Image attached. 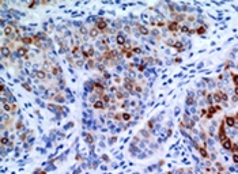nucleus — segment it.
Wrapping results in <instances>:
<instances>
[{
	"label": "nucleus",
	"instance_id": "f257e3e1",
	"mask_svg": "<svg viewBox=\"0 0 238 174\" xmlns=\"http://www.w3.org/2000/svg\"><path fill=\"white\" fill-rule=\"evenodd\" d=\"M229 136H227V132H226V124L225 121H222L219 125V129H218V139H219V143H222L223 140H226Z\"/></svg>",
	"mask_w": 238,
	"mask_h": 174
},
{
	"label": "nucleus",
	"instance_id": "f03ea898",
	"mask_svg": "<svg viewBox=\"0 0 238 174\" xmlns=\"http://www.w3.org/2000/svg\"><path fill=\"white\" fill-rule=\"evenodd\" d=\"M220 110H222V106L220 105H211V106H208V109H207V116H205V118H212V116L215 114V113H219Z\"/></svg>",
	"mask_w": 238,
	"mask_h": 174
},
{
	"label": "nucleus",
	"instance_id": "7ed1b4c3",
	"mask_svg": "<svg viewBox=\"0 0 238 174\" xmlns=\"http://www.w3.org/2000/svg\"><path fill=\"white\" fill-rule=\"evenodd\" d=\"M3 109H4L7 113H12V114L18 110V108H16V105L14 102H11V103L10 102H3Z\"/></svg>",
	"mask_w": 238,
	"mask_h": 174
},
{
	"label": "nucleus",
	"instance_id": "20e7f679",
	"mask_svg": "<svg viewBox=\"0 0 238 174\" xmlns=\"http://www.w3.org/2000/svg\"><path fill=\"white\" fill-rule=\"evenodd\" d=\"M166 26H167V30L169 31H172V33H177V31L180 30V23H177V22H174V21H170V22H167L166 23Z\"/></svg>",
	"mask_w": 238,
	"mask_h": 174
},
{
	"label": "nucleus",
	"instance_id": "39448f33",
	"mask_svg": "<svg viewBox=\"0 0 238 174\" xmlns=\"http://www.w3.org/2000/svg\"><path fill=\"white\" fill-rule=\"evenodd\" d=\"M95 27L98 29V30L101 31V33H102V31H105L106 29H108V23H106V21L105 19H102V18H99L97 21V25H95Z\"/></svg>",
	"mask_w": 238,
	"mask_h": 174
},
{
	"label": "nucleus",
	"instance_id": "423d86ee",
	"mask_svg": "<svg viewBox=\"0 0 238 174\" xmlns=\"http://www.w3.org/2000/svg\"><path fill=\"white\" fill-rule=\"evenodd\" d=\"M21 42L23 45H34V36H25L22 37Z\"/></svg>",
	"mask_w": 238,
	"mask_h": 174
},
{
	"label": "nucleus",
	"instance_id": "0eeeda50",
	"mask_svg": "<svg viewBox=\"0 0 238 174\" xmlns=\"http://www.w3.org/2000/svg\"><path fill=\"white\" fill-rule=\"evenodd\" d=\"M223 121H225L226 125H227V127H231V128L236 125V117H234V116H226Z\"/></svg>",
	"mask_w": 238,
	"mask_h": 174
},
{
	"label": "nucleus",
	"instance_id": "6e6552de",
	"mask_svg": "<svg viewBox=\"0 0 238 174\" xmlns=\"http://www.w3.org/2000/svg\"><path fill=\"white\" fill-rule=\"evenodd\" d=\"M105 106H106V103L103 102L102 99H97L94 103H93V108L97 109V110H105Z\"/></svg>",
	"mask_w": 238,
	"mask_h": 174
},
{
	"label": "nucleus",
	"instance_id": "1a4fd4ad",
	"mask_svg": "<svg viewBox=\"0 0 238 174\" xmlns=\"http://www.w3.org/2000/svg\"><path fill=\"white\" fill-rule=\"evenodd\" d=\"M172 18H173V21H174V22L180 23V22L185 21L187 15H185V14H181V12H176V15H172Z\"/></svg>",
	"mask_w": 238,
	"mask_h": 174
},
{
	"label": "nucleus",
	"instance_id": "9d476101",
	"mask_svg": "<svg viewBox=\"0 0 238 174\" xmlns=\"http://www.w3.org/2000/svg\"><path fill=\"white\" fill-rule=\"evenodd\" d=\"M196 150L199 151V154L203 156V158H205V159H210V158H211L210 154H208V151L204 148V147H199V146H196Z\"/></svg>",
	"mask_w": 238,
	"mask_h": 174
},
{
	"label": "nucleus",
	"instance_id": "9b49d317",
	"mask_svg": "<svg viewBox=\"0 0 238 174\" xmlns=\"http://www.w3.org/2000/svg\"><path fill=\"white\" fill-rule=\"evenodd\" d=\"M220 144H222V147H223L225 150L230 151V150H231V146H233V141H231V139H230V137H227L226 140H223Z\"/></svg>",
	"mask_w": 238,
	"mask_h": 174
},
{
	"label": "nucleus",
	"instance_id": "f8f14e48",
	"mask_svg": "<svg viewBox=\"0 0 238 174\" xmlns=\"http://www.w3.org/2000/svg\"><path fill=\"white\" fill-rule=\"evenodd\" d=\"M116 41H117V44L123 48V46L127 44V37L124 36V34H118V36L116 37Z\"/></svg>",
	"mask_w": 238,
	"mask_h": 174
},
{
	"label": "nucleus",
	"instance_id": "ddd939ff",
	"mask_svg": "<svg viewBox=\"0 0 238 174\" xmlns=\"http://www.w3.org/2000/svg\"><path fill=\"white\" fill-rule=\"evenodd\" d=\"M182 124H184V127H187V128H189V129H192L193 128V121L190 120V118H188L187 116H184V118H182Z\"/></svg>",
	"mask_w": 238,
	"mask_h": 174
},
{
	"label": "nucleus",
	"instance_id": "4468645a",
	"mask_svg": "<svg viewBox=\"0 0 238 174\" xmlns=\"http://www.w3.org/2000/svg\"><path fill=\"white\" fill-rule=\"evenodd\" d=\"M116 98H117V99H125V98H127V92L124 91L123 88L116 90Z\"/></svg>",
	"mask_w": 238,
	"mask_h": 174
},
{
	"label": "nucleus",
	"instance_id": "2eb2a0df",
	"mask_svg": "<svg viewBox=\"0 0 238 174\" xmlns=\"http://www.w3.org/2000/svg\"><path fill=\"white\" fill-rule=\"evenodd\" d=\"M1 56L3 57H10L11 56V49L8 48L7 45H3L1 46Z\"/></svg>",
	"mask_w": 238,
	"mask_h": 174
},
{
	"label": "nucleus",
	"instance_id": "dca6fc26",
	"mask_svg": "<svg viewBox=\"0 0 238 174\" xmlns=\"http://www.w3.org/2000/svg\"><path fill=\"white\" fill-rule=\"evenodd\" d=\"M212 99H214V102H215L216 105H219V103L222 102V95H220V90L212 94Z\"/></svg>",
	"mask_w": 238,
	"mask_h": 174
},
{
	"label": "nucleus",
	"instance_id": "f3484780",
	"mask_svg": "<svg viewBox=\"0 0 238 174\" xmlns=\"http://www.w3.org/2000/svg\"><path fill=\"white\" fill-rule=\"evenodd\" d=\"M99 34H101V31L98 30V29L95 27V26H94L93 29H90V31H89V36L91 37V38H97V37L99 36Z\"/></svg>",
	"mask_w": 238,
	"mask_h": 174
},
{
	"label": "nucleus",
	"instance_id": "a211bd4d",
	"mask_svg": "<svg viewBox=\"0 0 238 174\" xmlns=\"http://www.w3.org/2000/svg\"><path fill=\"white\" fill-rule=\"evenodd\" d=\"M138 30H139V33H140L142 36H148L150 34V30L143 25H138Z\"/></svg>",
	"mask_w": 238,
	"mask_h": 174
},
{
	"label": "nucleus",
	"instance_id": "6ab92c4d",
	"mask_svg": "<svg viewBox=\"0 0 238 174\" xmlns=\"http://www.w3.org/2000/svg\"><path fill=\"white\" fill-rule=\"evenodd\" d=\"M16 52H18V54H19V56H22V57H25V56H27V54H29V50H27L26 46H21V48H18V49H16Z\"/></svg>",
	"mask_w": 238,
	"mask_h": 174
},
{
	"label": "nucleus",
	"instance_id": "aec40b11",
	"mask_svg": "<svg viewBox=\"0 0 238 174\" xmlns=\"http://www.w3.org/2000/svg\"><path fill=\"white\" fill-rule=\"evenodd\" d=\"M95 65H97V61H95V59H89V60H86V67H87L89 69L94 68Z\"/></svg>",
	"mask_w": 238,
	"mask_h": 174
},
{
	"label": "nucleus",
	"instance_id": "412c9836",
	"mask_svg": "<svg viewBox=\"0 0 238 174\" xmlns=\"http://www.w3.org/2000/svg\"><path fill=\"white\" fill-rule=\"evenodd\" d=\"M173 48L176 49L177 52H184V45H182L181 41H176V42H174V46H173Z\"/></svg>",
	"mask_w": 238,
	"mask_h": 174
},
{
	"label": "nucleus",
	"instance_id": "4be33fe9",
	"mask_svg": "<svg viewBox=\"0 0 238 174\" xmlns=\"http://www.w3.org/2000/svg\"><path fill=\"white\" fill-rule=\"evenodd\" d=\"M52 74L53 75H60L61 74V68L59 65H52Z\"/></svg>",
	"mask_w": 238,
	"mask_h": 174
},
{
	"label": "nucleus",
	"instance_id": "5701e85b",
	"mask_svg": "<svg viewBox=\"0 0 238 174\" xmlns=\"http://www.w3.org/2000/svg\"><path fill=\"white\" fill-rule=\"evenodd\" d=\"M36 76L38 78V79H46V72L45 71H37L36 72Z\"/></svg>",
	"mask_w": 238,
	"mask_h": 174
},
{
	"label": "nucleus",
	"instance_id": "b1692460",
	"mask_svg": "<svg viewBox=\"0 0 238 174\" xmlns=\"http://www.w3.org/2000/svg\"><path fill=\"white\" fill-rule=\"evenodd\" d=\"M231 78H233V83L236 85V87H238V74L231 72Z\"/></svg>",
	"mask_w": 238,
	"mask_h": 174
},
{
	"label": "nucleus",
	"instance_id": "393cba45",
	"mask_svg": "<svg viewBox=\"0 0 238 174\" xmlns=\"http://www.w3.org/2000/svg\"><path fill=\"white\" fill-rule=\"evenodd\" d=\"M205 31H207V29H205V26H201V27H199L196 30V34H199V36H201V34H204Z\"/></svg>",
	"mask_w": 238,
	"mask_h": 174
},
{
	"label": "nucleus",
	"instance_id": "a878e982",
	"mask_svg": "<svg viewBox=\"0 0 238 174\" xmlns=\"http://www.w3.org/2000/svg\"><path fill=\"white\" fill-rule=\"evenodd\" d=\"M180 31H181V33H185V34H189L190 29H188L187 26H180Z\"/></svg>",
	"mask_w": 238,
	"mask_h": 174
},
{
	"label": "nucleus",
	"instance_id": "bb28decb",
	"mask_svg": "<svg viewBox=\"0 0 238 174\" xmlns=\"http://www.w3.org/2000/svg\"><path fill=\"white\" fill-rule=\"evenodd\" d=\"M233 154H238V143H233V146H231V150H230Z\"/></svg>",
	"mask_w": 238,
	"mask_h": 174
},
{
	"label": "nucleus",
	"instance_id": "cd10ccee",
	"mask_svg": "<svg viewBox=\"0 0 238 174\" xmlns=\"http://www.w3.org/2000/svg\"><path fill=\"white\" fill-rule=\"evenodd\" d=\"M101 99H102L105 103H108V105L110 103V97H109V95H106V94H103L102 97H101Z\"/></svg>",
	"mask_w": 238,
	"mask_h": 174
},
{
	"label": "nucleus",
	"instance_id": "c85d7f7f",
	"mask_svg": "<svg viewBox=\"0 0 238 174\" xmlns=\"http://www.w3.org/2000/svg\"><path fill=\"white\" fill-rule=\"evenodd\" d=\"M123 120L124 121H129L131 120V114H129V113H127V112L123 113Z\"/></svg>",
	"mask_w": 238,
	"mask_h": 174
},
{
	"label": "nucleus",
	"instance_id": "c756f323",
	"mask_svg": "<svg viewBox=\"0 0 238 174\" xmlns=\"http://www.w3.org/2000/svg\"><path fill=\"white\" fill-rule=\"evenodd\" d=\"M220 95H222V101H225V102H227V101H229V95L226 94L225 91H220Z\"/></svg>",
	"mask_w": 238,
	"mask_h": 174
},
{
	"label": "nucleus",
	"instance_id": "7c9ffc66",
	"mask_svg": "<svg viewBox=\"0 0 238 174\" xmlns=\"http://www.w3.org/2000/svg\"><path fill=\"white\" fill-rule=\"evenodd\" d=\"M85 137L87 139V141H89L90 144H93V143H94V140H93V136L90 135V133H86V135H85Z\"/></svg>",
	"mask_w": 238,
	"mask_h": 174
},
{
	"label": "nucleus",
	"instance_id": "2f4dec72",
	"mask_svg": "<svg viewBox=\"0 0 238 174\" xmlns=\"http://www.w3.org/2000/svg\"><path fill=\"white\" fill-rule=\"evenodd\" d=\"M144 69H146V64H144V63H143V64H139L138 65V71H144Z\"/></svg>",
	"mask_w": 238,
	"mask_h": 174
},
{
	"label": "nucleus",
	"instance_id": "473e14b6",
	"mask_svg": "<svg viewBox=\"0 0 238 174\" xmlns=\"http://www.w3.org/2000/svg\"><path fill=\"white\" fill-rule=\"evenodd\" d=\"M113 117H114V120H117V121H121V120H123V114H118V113H117V114H114Z\"/></svg>",
	"mask_w": 238,
	"mask_h": 174
},
{
	"label": "nucleus",
	"instance_id": "72a5a7b5",
	"mask_svg": "<svg viewBox=\"0 0 238 174\" xmlns=\"http://www.w3.org/2000/svg\"><path fill=\"white\" fill-rule=\"evenodd\" d=\"M165 44H166L167 46H174V41H172V40H166Z\"/></svg>",
	"mask_w": 238,
	"mask_h": 174
},
{
	"label": "nucleus",
	"instance_id": "f704fd0d",
	"mask_svg": "<svg viewBox=\"0 0 238 174\" xmlns=\"http://www.w3.org/2000/svg\"><path fill=\"white\" fill-rule=\"evenodd\" d=\"M234 94H236V97H234V101H238V87L234 88Z\"/></svg>",
	"mask_w": 238,
	"mask_h": 174
},
{
	"label": "nucleus",
	"instance_id": "c9c22d12",
	"mask_svg": "<svg viewBox=\"0 0 238 174\" xmlns=\"http://www.w3.org/2000/svg\"><path fill=\"white\" fill-rule=\"evenodd\" d=\"M1 144H3V146L8 144V139H7V137H1Z\"/></svg>",
	"mask_w": 238,
	"mask_h": 174
},
{
	"label": "nucleus",
	"instance_id": "e433bc0d",
	"mask_svg": "<svg viewBox=\"0 0 238 174\" xmlns=\"http://www.w3.org/2000/svg\"><path fill=\"white\" fill-rule=\"evenodd\" d=\"M233 161L234 163H238V154H233Z\"/></svg>",
	"mask_w": 238,
	"mask_h": 174
},
{
	"label": "nucleus",
	"instance_id": "4c0bfd02",
	"mask_svg": "<svg viewBox=\"0 0 238 174\" xmlns=\"http://www.w3.org/2000/svg\"><path fill=\"white\" fill-rule=\"evenodd\" d=\"M200 116H201V117L207 116V109H201V112H200Z\"/></svg>",
	"mask_w": 238,
	"mask_h": 174
},
{
	"label": "nucleus",
	"instance_id": "58836bf2",
	"mask_svg": "<svg viewBox=\"0 0 238 174\" xmlns=\"http://www.w3.org/2000/svg\"><path fill=\"white\" fill-rule=\"evenodd\" d=\"M132 52L133 53H140V48H136L135 46V48H132Z\"/></svg>",
	"mask_w": 238,
	"mask_h": 174
},
{
	"label": "nucleus",
	"instance_id": "ea45409f",
	"mask_svg": "<svg viewBox=\"0 0 238 174\" xmlns=\"http://www.w3.org/2000/svg\"><path fill=\"white\" fill-rule=\"evenodd\" d=\"M165 25H166V23H165L163 21H161V22H158V23H156V26H158V27H163Z\"/></svg>",
	"mask_w": 238,
	"mask_h": 174
},
{
	"label": "nucleus",
	"instance_id": "a19ab883",
	"mask_svg": "<svg viewBox=\"0 0 238 174\" xmlns=\"http://www.w3.org/2000/svg\"><path fill=\"white\" fill-rule=\"evenodd\" d=\"M23 128V124L22 123H18V124H16V129H22Z\"/></svg>",
	"mask_w": 238,
	"mask_h": 174
},
{
	"label": "nucleus",
	"instance_id": "79ce46f5",
	"mask_svg": "<svg viewBox=\"0 0 238 174\" xmlns=\"http://www.w3.org/2000/svg\"><path fill=\"white\" fill-rule=\"evenodd\" d=\"M147 127H148V128H152V127H154V123H152V121H148V124H147Z\"/></svg>",
	"mask_w": 238,
	"mask_h": 174
},
{
	"label": "nucleus",
	"instance_id": "37998d69",
	"mask_svg": "<svg viewBox=\"0 0 238 174\" xmlns=\"http://www.w3.org/2000/svg\"><path fill=\"white\" fill-rule=\"evenodd\" d=\"M188 21H189V22H192V21H195V16H193V15H190V16H188Z\"/></svg>",
	"mask_w": 238,
	"mask_h": 174
},
{
	"label": "nucleus",
	"instance_id": "c03bdc74",
	"mask_svg": "<svg viewBox=\"0 0 238 174\" xmlns=\"http://www.w3.org/2000/svg\"><path fill=\"white\" fill-rule=\"evenodd\" d=\"M193 102V101H192V98H190V97H188V101H187V103H189V105H190V103H192Z\"/></svg>",
	"mask_w": 238,
	"mask_h": 174
},
{
	"label": "nucleus",
	"instance_id": "a18cd8bd",
	"mask_svg": "<svg viewBox=\"0 0 238 174\" xmlns=\"http://www.w3.org/2000/svg\"><path fill=\"white\" fill-rule=\"evenodd\" d=\"M169 174H174V173H172V172H170V173H169Z\"/></svg>",
	"mask_w": 238,
	"mask_h": 174
}]
</instances>
